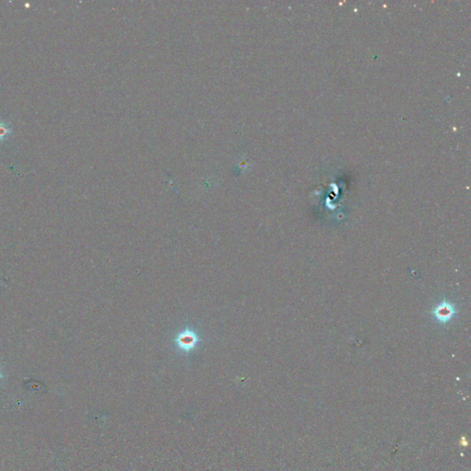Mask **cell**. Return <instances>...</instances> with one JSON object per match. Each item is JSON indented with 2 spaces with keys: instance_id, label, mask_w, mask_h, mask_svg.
Wrapping results in <instances>:
<instances>
[{
  "instance_id": "6da1fadb",
  "label": "cell",
  "mask_w": 471,
  "mask_h": 471,
  "mask_svg": "<svg viewBox=\"0 0 471 471\" xmlns=\"http://www.w3.org/2000/svg\"><path fill=\"white\" fill-rule=\"evenodd\" d=\"M195 343H196V337L193 333H191L189 331H187L185 333H182L181 335L178 337V343L179 344V346L183 349L193 348Z\"/></svg>"
},
{
  "instance_id": "7a4b0ae2",
  "label": "cell",
  "mask_w": 471,
  "mask_h": 471,
  "mask_svg": "<svg viewBox=\"0 0 471 471\" xmlns=\"http://www.w3.org/2000/svg\"><path fill=\"white\" fill-rule=\"evenodd\" d=\"M7 133H8V130H7V127L0 124V138H3L4 136H7Z\"/></svg>"
}]
</instances>
